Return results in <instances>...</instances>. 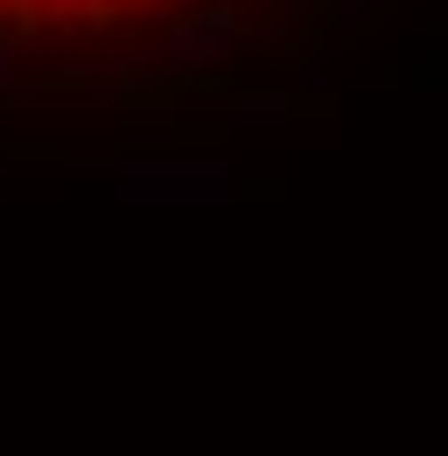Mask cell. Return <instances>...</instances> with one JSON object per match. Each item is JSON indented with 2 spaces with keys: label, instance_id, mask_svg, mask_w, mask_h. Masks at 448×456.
Here are the masks:
<instances>
[{
  "label": "cell",
  "instance_id": "cell-1",
  "mask_svg": "<svg viewBox=\"0 0 448 456\" xmlns=\"http://www.w3.org/2000/svg\"><path fill=\"white\" fill-rule=\"evenodd\" d=\"M357 0H0V119H182L252 106Z\"/></svg>",
  "mask_w": 448,
  "mask_h": 456
}]
</instances>
